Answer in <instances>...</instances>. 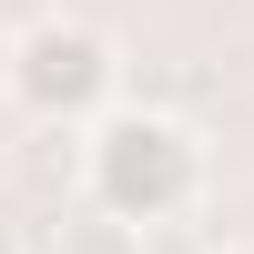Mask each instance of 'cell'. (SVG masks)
<instances>
[{
  "instance_id": "cell-3",
  "label": "cell",
  "mask_w": 254,
  "mask_h": 254,
  "mask_svg": "<svg viewBox=\"0 0 254 254\" xmlns=\"http://www.w3.org/2000/svg\"><path fill=\"white\" fill-rule=\"evenodd\" d=\"M10 51H20V31H0V102H10Z\"/></svg>"
},
{
  "instance_id": "cell-2",
  "label": "cell",
  "mask_w": 254,
  "mask_h": 254,
  "mask_svg": "<svg viewBox=\"0 0 254 254\" xmlns=\"http://www.w3.org/2000/svg\"><path fill=\"white\" fill-rule=\"evenodd\" d=\"M10 102L31 122H102L122 102V41L81 10H41L10 51Z\"/></svg>"
},
{
  "instance_id": "cell-1",
  "label": "cell",
  "mask_w": 254,
  "mask_h": 254,
  "mask_svg": "<svg viewBox=\"0 0 254 254\" xmlns=\"http://www.w3.org/2000/svg\"><path fill=\"white\" fill-rule=\"evenodd\" d=\"M81 193L102 224H173L203 203V132L153 102H112L102 122H81Z\"/></svg>"
},
{
  "instance_id": "cell-4",
  "label": "cell",
  "mask_w": 254,
  "mask_h": 254,
  "mask_svg": "<svg viewBox=\"0 0 254 254\" xmlns=\"http://www.w3.org/2000/svg\"><path fill=\"white\" fill-rule=\"evenodd\" d=\"M214 254H254V244H214Z\"/></svg>"
}]
</instances>
